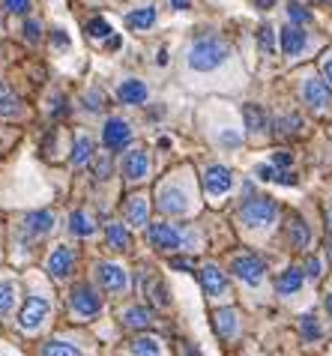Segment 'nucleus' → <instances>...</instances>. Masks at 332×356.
<instances>
[{"instance_id": "aec40b11", "label": "nucleus", "mask_w": 332, "mask_h": 356, "mask_svg": "<svg viewBox=\"0 0 332 356\" xmlns=\"http://www.w3.org/2000/svg\"><path fill=\"white\" fill-rule=\"evenodd\" d=\"M123 323L129 326V330H150L153 326V312L144 309V305H132V309H126Z\"/></svg>"}, {"instance_id": "412c9836", "label": "nucleus", "mask_w": 332, "mask_h": 356, "mask_svg": "<svg viewBox=\"0 0 332 356\" xmlns=\"http://www.w3.org/2000/svg\"><path fill=\"white\" fill-rule=\"evenodd\" d=\"M105 243H108V249H114V252H126L129 249V231L117 222H108L105 225Z\"/></svg>"}, {"instance_id": "a211bd4d", "label": "nucleus", "mask_w": 332, "mask_h": 356, "mask_svg": "<svg viewBox=\"0 0 332 356\" xmlns=\"http://www.w3.org/2000/svg\"><path fill=\"white\" fill-rule=\"evenodd\" d=\"M213 326H216V332L222 335V339H233L237 330H240L237 312H233V309H219L216 314H213Z\"/></svg>"}, {"instance_id": "8fccbe9b", "label": "nucleus", "mask_w": 332, "mask_h": 356, "mask_svg": "<svg viewBox=\"0 0 332 356\" xmlns=\"http://www.w3.org/2000/svg\"><path fill=\"white\" fill-rule=\"evenodd\" d=\"M120 45H123V39H120V36H111V39H108V51H117Z\"/></svg>"}, {"instance_id": "3c124183", "label": "nucleus", "mask_w": 332, "mask_h": 356, "mask_svg": "<svg viewBox=\"0 0 332 356\" xmlns=\"http://www.w3.org/2000/svg\"><path fill=\"white\" fill-rule=\"evenodd\" d=\"M171 266H174V270H189V261H185V258L180 261V258H177V261H171Z\"/></svg>"}, {"instance_id": "c85d7f7f", "label": "nucleus", "mask_w": 332, "mask_h": 356, "mask_svg": "<svg viewBox=\"0 0 332 356\" xmlns=\"http://www.w3.org/2000/svg\"><path fill=\"white\" fill-rule=\"evenodd\" d=\"M22 111V105H18V96L9 90L6 84H0V117H15Z\"/></svg>"}, {"instance_id": "f3484780", "label": "nucleus", "mask_w": 332, "mask_h": 356, "mask_svg": "<svg viewBox=\"0 0 332 356\" xmlns=\"http://www.w3.org/2000/svg\"><path fill=\"white\" fill-rule=\"evenodd\" d=\"M24 231L31 234V236H45L48 231H54V213H48V210L31 213L24 219Z\"/></svg>"}, {"instance_id": "e433bc0d", "label": "nucleus", "mask_w": 332, "mask_h": 356, "mask_svg": "<svg viewBox=\"0 0 332 356\" xmlns=\"http://www.w3.org/2000/svg\"><path fill=\"white\" fill-rule=\"evenodd\" d=\"M24 39H27V42H39V39H42V24H39V22H33V18H31V22H27L24 24Z\"/></svg>"}, {"instance_id": "72a5a7b5", "label": "nucleus", "mask_w": 332, "mask_h": 356, "mask_svg": "<svg viewBox=\"0 0 332 356\" xmlns=\"http://www.w3.org/2000/svg\"><path fill=\"white\" fill-rule=\"evenodd\" d=\"M299 126H302V120H299L297 114H290V117H281V120L276 123V132H279L281 138H288V135H297Z\"/></svg>"}, {"instance_id": "864d4df0", "label": "nucleus", "mask_w": 332, "mask_h": 356, "mask_svg": "<svg viewBox=\"0 0 332 356\" xmlns=\"http://www.w3.org/2000/svg\"><path fill=\"white\" fill-rule=\"evenodd\" d=\"M156 63H159V66H165V63H168V51H165V48L159 51V57H156Z\"/></svg>"}, {"instance_id": "13d9d810", "label": "nucleus", "mask_w": 332, "mask_h": 356, "mask_svg": "<svg viewBox=\"0 0 332 356\" xmlns=\"http://www.w3.org/2000/svg\"><path fill=\"white\" fill-rule=\"evenodd\" d=\"M326 3H332V0H326Z\"/></svg>"}, {"instance_id": "f03ea898", "label": "nucleus", "mask_w": 332, "mask_h": 356, "mask_svg": "<svg viewBox=\"0 0 332 356\" xmlns=\"http://www.w3.org/2000/svg\"><path fill=\"white\" fill-rule=\"evenodd\" d=\"M279 216V204L269 201V197H251V201L242 204L240 219L246 227H269Z\"/></svg>"}, {"instance_id": "9d476101", "label": "nucleus", "mask_w": 332, "mask_h": 356, "mask_svg": "<svg viewBox=\"0 0 332 356\" xmlns=\"http://www.w3.org/2000/svg\"><path fill=\"white\" fill-rule=\"evenodd\" d=\"M204 186H207V195H213V197H222L224 192H231L233 177H231L228 168L213 165V168H207V174H204Z\"/></svg>"}, {"instance_id": "5701e85b", "label": "nucleus", "mask_w": 332, "mask_h": 356, "mask_svg": "<svg viewBox=\"0 0 332 356\" xmlns=\"http://www.w3.org/2000/svg\"><path fill=\"white\" fill-rule=\"evenodd\" d=\"M126 24H129L132 31H150V27L156 24V9H153V6L135 9V13L126 15Z\"/></svg>"}, {"instance_id": "7ed1b4c3", "label": "nucleus", "mask_w": 332, "mask_h": 356, "mask_svg": "<svg viewBox=\"0 0 332 356\" xmlns=\"http://www.w3.org/2000/svg\"><path fill=\"white\" fill-rule=\"evenodd\" d=\"M231 270L246 284H260L263 273H267V264H263L260 258H255V254H237L233 264H231Z\"/></svg>"}, {"instance_id": "cd10ccee", "label": "nucleus", "mask_w": 332, "mask_h": 356, "mask_svg": "<svg viewBox=\"0 0 332 356\" xmlns=\"http://www.w3.org/2000/svg\"><path fill=\"white\" fill-rule=\"evenodd\" d=\"M15 296H18L15 282H9V279L0 282V318H6V314L15 309Z\"/></svg>"}, {"instance_id": "ddd939ff", "label": "nucleus", "mask_w": 332, "mask_h": 356, "mask_svg": "<svg viewBox=\"0 0 332 356\" xmlns=\"http://www.w3.org/2000/svg\"><path fill=\"white\" fill-rule=\"evenodd\" d=\"M302 99L311 105V108H326L329 105V81L324 78H308L306 84H302Z\"/></svg>"}, {"instance_id": "1a4fd4ad", "label": "nucleus", "mask_w": 332, "mask_h": 356, "mask_svg": "<svg viewBox=\"0 0 332 356\" xmlns=\"http://www.w3.org/2000/svg\"><path fill=\"white\" fill-rule=\"evenodd\" d=\"M123 174H126V180H132V183L147 180V174H150V156L144 153V150H129V153H126V159H123Z\"/></svg>"}, {"instance_id": "c756f323", "label": "nucleus", "mask_w": 332, "mask_h": 356, "mask_svg": "<svg viewBox=\"0 0 332 356\" xmlns=\"http://www.w3.org/2000/svg\"><path fill=\"white\" fill-rule=\"evenodd\" d=\"M132 353L135 356H162V348L156 339H150V335H141V339L132 341Z\"/></svg>"}, {"instance_id": "4be33fe9", "label": "nucleus", "mask_w": 332, "mask_h": 356, "mask_svg": "<svg viewBox=\"0 0 332 356\" xmlns=\"http://www.w3.org/2000/svg\"><path fill=\"white\" fill-rule=\"evenodd\" d=\"M288 240L294 249H306L308 240H311V231H308V225L299 219V216H294V219L288 222Z\"/></svg>"}, {"instance_id": "6e6d98bb", "label": "nucleus", "mask_w": 332, "mask_h": 356, "mask_svg": "<svg viewBox=\"0 0 332 356\" xmlns=\"http://www.w3.org/2000/svg\"><path fill=\"white\" fill-rule=\"evenodd\" d=\"M258 6H260V9H269V6H272V0H258Z\"/></svg>"}, {"instance_id": "a18cd8bd", "label": "nucleus", "mask_w": 332, "mask_h": 356, "mask_svg": "<svg viewBox=\"0 0 332 356\" xmlns=\"http://www.w3.org/2000/svg\"><path fill=\"white\" fill-rule=\"evenodd\" d=\"M222 144L237 147V144H240V135H237V132H222Z\"/></svg>"}, {"instance_id": "2eb2a0df", "label": "nucleus", "mask_w": 332, "mask_h": 356, "mask_svg": "<svg viewBox=\"0 0 332 356\" xmlns=\"http://www.w3.org/2000/svg\"><path fill=\"white\" fill-rule=\"evenodd\" d=\"M117 99L123 105H144L147 102V84L138 81V78H129V81H123L117 87Z\"/></svg>"}, {"instance_id": "37998d69", "label": "nucleus", "mask_w": 332, "mask_h": 356, "mask_svg": "<svg viewBox=\"0 0 332 356\" xmlns=\"http://www.w3.org/2000/svg\"><path fill=\"white\" fill-rule=\"evenodd\" d=\"M276 183H281V186H294V183H297V177L290 174V171H279V174H276Z\"/></svg>"}, {"instance_id": "473e14b6", "label": "nucleus", "mask_w": 332, "mask_h": 356, "mask_svg": "<svg viewBox=\"0 0 332 356\" xmlns=\"http://www.w3.org/2000/svg\"><path fill=\"white\" fill-rule=\"evenodd\" d=\"M258 45H260V51L263 54H272L276 51V33H272V27H258Z\"/></svg>"}, {"instance_id": "9b49d317", "label": "nucleus", "mask_w": 332, "mask_h": 356, "mask_svg": "<svg viewBox=\"0 0 332 356\" xmlns=\"http://www.w3.org/2000/svg\"><path fill=\"white\" fill-rule=\"evenodd\" d=\"M72 270H75V252L69 245H57L51 258H48V273L54 279H66V275H72Z\"/></svg>"}, {"instance_id": "79ce46f5", "label": "nucleus", "mask_w": 332, "mask_h": 356, "mask_svg": "<svg viewBox=\"0 0 332 356\" xmlns=\"http://www.w3.org/2000/svg\"><path fill=\"white\" fill-rule=\"evenodd\" d=\"M255 174L260 177V180H276V174H279V171H276V168H272V165H260Z\"/></svg>"}, {"instance_id": "423d86ee", "label": "nucleus", "mask_w": 332, "mask_h": 356, "mask_svg": "<svg viewBox=\"0 0 332 356\" xmlns=\"http://www.w3.org/2000/svg\"><path fill=\"white\" fill-rule=\"evenodd\" d=\"M129 141H132V126L126 120H120V117H111L102 129V144L114 153V150H123Z\"/></svg>"}, {"instance_id": "f704fd0d", "label": "nucleus", "mask_w": 332, "mask_h": 356, "mask_svg": "<svg viewBox=\"0 0 332 356\" xmlns=\"http://www.w3.org/2000/svg\"><path fill=\"white\" fill-rule=\"evenodd\" d=\"M288 18H290L294 24H308V22H311V13H308L306 6H299V3H290V6H288Z\"/></svg>"}, {"instance_id": "bb28decb", "label": "nucleus", "mask_w": 332, "mask_h": 356, "mask_svg": "<svg viewBox=\"0 0 332 356\" xmlns=\"http://www.w3.org/2000/svg\"><path fill=\"white\" fill-rule=\"evenodd\" d=\"M93 159V141L87 135H78L75 138V153H72V165L78 168H84L87 162Z\"/></svg>"}, {"instance_id": "a878e982", "label": "nucleus", "mask_w": 332, "mask_h": 356, "mask_svg": "<svg viewBox=\"0 0 332 356\" xmlns=\"http://www.w3.org/2000/svg\"><path fill=\"white\" fill-rule=\"evenodd\" d=\"M242 117H246V126H249L251 135H258V132L267 129V114H263V108L246 105V108H242Z\"/></svg>"}, {"instance_id": "09e8293b", "label": "nucleus", "mask_w": 332, "mask_h": 356, "mask_svg": "<svg viewBox=\"0 0 332 356\" xmlns=\"http://www.w3.org/2000/svg\"><path fill=\"white\" fill-rule=\"evenodd\" d=\"M324 78H326V81L332 84V54H329L326 60H324Z\"/></svg>"}, {"instance_id": "603ef678", "label": "nucleus", "mask_w": 332, "mask_h": 356, "mask_svg": "<svg viewBox=\"0 0 332 356\" xmlns=\"http://www.w3.org/2000/svg\"><path fill=\"white\" fill-rule=\"evenodd\" d=\"M174 9H189V0H171Z\"/></svg>"}, {"instance_id": "c03bdc74", "label": "nucleus", "mask_w": 332, "mask_h": 356, "mask_svg": "<svg viewBox=\"0 0 332 356\" xmlns=\"http://www.w3.org/2000/svg\"><path fill=\"white\" fill-rule=\"evenodd\" d=\"M51 39H54V45H57V48H66V45H69V36H66L63 31H54Z\"/></svg>"}, {"instance_id": "6e6552de", "label": "nucleus", "mask_w": 332, "mask_h": 356, "mask_svg": "<svg viewBox=\"0 0 332 356\" xmlns=\"http://www.w3.org/2000/svg\"><path fill=\"white\" fill-rule=\"evenodd\" d=\"M159 210L168 216H183L189 210V201H185V192L177 186H162L159 189Z\"/></svg>"}, {"instance_id": "2f4dec72", "label": "nucleus", "mask_w": 332, "mask_h": 356, "mask_svg": "<svg viewBox=\"0 0 332 356\" xmlns=\"http://www.w3.org/2000/svg\"><path fill=\"white\" fill-rule=\"evenodd\" d=\"M299 332H302V339L306 341H317L320 339V323L315 314H302L299 318Z\"/></svg>"}, {"instance_id": "ea45409f", "label": "nucleus", "mask_w": 332, "mask_h": 356, "mask_svg": "<svg viewBox=\"0 0 332 356\" xmlns=\"http://www.w3.org/2000/svg\"><path fill=\"white\" fill-rule=\"evenodd\" d=\"M153 300L159 302V305H168L171 302V296H168V291H165V284H159V282L153 284Z\"/></svg>"}, {"instance_id": "7c9ffc66", "label": "nucleus", "mask_w": 332, "mask_h": 356, "mask_svg": "<svg viewBox=\"0 0 332 356\" xmlns=\"http://www.w3.org/2000/svg\"><path fill=\"white\" fill-rule=\"evenodd\" d=\"M42 356H81V350L75 348V344H69V341H48L45 348H42Z\"/></svg>"}, {"instance_id": "c9c22d12", "label": "nucleus", "mask_w": 332, "mask_h": 356, "mask_svg": "<svg viewBox=\"0 0 332 356\" xmlns=\"http://www.w3.org/2000/svg\"><path fill=\"white\" fill-rule=\"evenodd\" d=\"M87 33L90 36H111V24L105 18H90L87 22Z\"/></svg>"}, {"instance_id": "20e7f679", "label": "nucleus", "mask_w": 332, "mask_h": 356, "mask_svg": "<svg viewBox=\"0 0 332 356\" xmlns=\"http://www.w3.org/2000/svg\"><path fill=\"white\" fill-rule=\"evenodd\" d=\"M72 312L78 314V318H93V314H99L102 312L99 293H96L90 284H78V288L72 291Z\"/></svg>"}, {"instance_id": "b1692460", "label": "nucleus", "mask_w": 332, "mask_h": 356, "mask_svg": "<svg viewBox=\"0 0 332 356\" xmlns=\"http://www.w3.org/2000/svg\"><path fill=\"white\" fill-rule=\"evenodd\" d=\"M69 231H72L75 236H93V234H96L93 216H90V213H84V210H75V213H72V219H69Z\"/></svg>"}, {"instance_id": "de8ad7c7", "label": "nucleus", "mask_w": 332, "mask_h": 356, "mask_svg": "<svg viewBox=\"0 0 332 356\" xmlns=\"http://www.w3.org/2000/svg\"><path fill=\"white\" fill-rule=\"evenodd\" d=\"M96 177H99V180H105V177H108V159L99 162V168H96Z\"/></svg>"}, {"instance_id": "a19ab883", "label": "nucleus", "mask_w": 332, "mask_h": 356, "mask_svg": "<svg viewBox=\"0 0 332 356\" xmlns=\"http://www.w3.org/2000/svg\"><path fill=\"white\" fill-rule=\"evenodd\" d=\"M320 273H324V270H320V261L317 258H308L306 261V275H308V279H320Z\"/></svg>"}, {"instance_id": "f8f14e48", "label": "nucleus", "mask_w": 332, "mask_h": 356, "mask_svg": "<svg viewBox=\"0 0 332 356\" xmlns=\"http://www.w3.org/2000/svg\"><path fill=\"white\" fill-rule=\"evenodd\" d=\"M96 279H99V284L105 291H111V293H120L126 291V273H123V266H117V264H99L96 266Z\"/></svg>"}, {"instance_id": "39448f33", "label": "nucleus", "mask_w": 332, "mask_h": 356, "mask_svg": "<svg viewBox=\"0 0 332 356\" xmlns=\"http://www.w3.org/2000/svg\"><path fill=\"white\" fill-rule=\"evenodd\" d=\"M147 236H150V245H153V249H162V252H174V249H180V245H183V234L177 231V227L165 225V222L150 225Z\"/></svg>"}, {"instance_id": "4468645a", "label": "nucleus", "mask_w": 332, "mask_h": 356, "mask_svg": "<svg viewBox=\"0 0 332 356\" xmlns=\"http://www.w3.org/2000/svg\"><path fill=\"white\" fill-rule=\"evenodd\" d=\"M306 45H308V36H306V31H302V27L288 24L285 31H281V51H285L288 57L302 54V48H306Z\"/></svg>"}, {"instance_id": "0eeeda50", "label": "nucleus", "mask_w": 332, "mask_h": 356, "mask_svg": "<svg viewBox=\"0 0 332 356\" xmlns=\"http://www.w3.org/2000/svg\"><path fill=\"white\" fill-rule=\"evenodd\" d=\"M48 312H51V305L48 300H39V296H31V300L24 302L22 314H18V323H22V330H36V326H42Z\"/></svg>"}, {"instance_id": "dca6fc26", "label": "nucleus", "mask_w": 332, "mask_h": 356, "mask_svg": "<svg viewBox=\"0 0 332 356\" xmlns=\"http://www.w3.org/2000/svg\"><path fill=\"white\" fill-rule=\"evenodd\" d=\"M201 284H204V291H207L210 296H222L224 291H228V279H224V273L219 270L216 264H207L201 270Z\"/></svg>"}, {"instance_id": "6ab92c4d", "label": "nucleus", "mask_w": 332, "mask_h": 356, "mask_svg": "<svg viewBox=\"0 0 332 356\" xmlns=\"http://www.w3.org/2000/svg\"><path fill=\"white\" fill-rule=\"evenodd\" d=\"M302 279H306V273L299 270V266H288L285 273L279 275V282H276V291L281 296H290V293H297L302 288Z\"/></svg>"}, {"instance_id": "4c0bfd02", "label": "nucleus", "mask_w": 332, "mask_h": 356, "mask_svg": "<svg viewBox=\"0 0 332 356\" xmlns=\"http://www.w3.org/2000/svg\"><path fill=\"white\" fill-rule=\"evenodd\" d=\"M3 9L13 15H24L31 9V0H3Z\"/></svg>"}, {"instance_id": "58836bf2", "label": "nucleus", "mask_w": 332, "mask_h": 356, "mask_svg": "<svg viewBox=\"0 0 332 356\" xmlns=\"http://www.w3.org/2000/svg\"><path fill=\"white\" fill-rule=\"evenodd\" d=\"M84 108H90V111H102V93L93 90L90 96H84Z\"/></svg>"}, {"instance_id": "4d7b16f0", "label": "nucleus", "mask_w": 332, "mask_h": 356, "mask_svg": "<svg viewBox=\"0 0 332 356\" xmlns=\"http://www.w3.org/2000/svg\"><path fill=\"white\" fill-rule=\"evenodd\" d=\"M329 231H332V210H329Z\"/></svg>"}, {"instance_id": "5fc2aeb1", "label": "nucleus", "mask_w": 332, "mask_h": 356, "mask_svg": "<svg viewBox=\"0 0 332 356\" xmlns=\"http://www.w3.org/2000/svg\"><path fill=\"white\" fill-rule=\"evenodd\" d=\"M326 312H329V318H332V291L326 293Z\"/></svg>"}, {"instance_id": "f257e3e1", "label": "nucleus", "mask_w": 332, "mask_h": 356, "mask_svg": "<svg viewBox=\"0 0 332 356\" xmlns=\"http://www.w3.org/2000/svg\"><path fill=\"white\" fill-rule=\"evenodd\" d=\"M228 60V45L216 36H201L198 42L189 48V66L194 72H213Z\"/></svg>"}, {"instance_id": "49530a36", "label": "nucleus", "mask_w": 332, "mask_h": 356, "mask_svg": "<svg viewBox=\"0 0 332 356\" xmlns=\"http://www.w3.org/2000/svg\"><path fill=\"white\" fill-rule=\"evenodd\" d=\"M272 165H276V168H288L290 165V156L288 153H276V156H272Z\"/></svg>"}, {"instance_id": "393cba45", "label": "nucleus", "mask_w": 332, "mask_h": 356, "mask_svg": "<svg viewBox=\"0 0 332 356\" xmlns=\"http://www.w3.org/2000/svg\"><path fill=\"white\" fill-rule=\"evenodd\" d=\"M126 222L135 227L147 225V201L144 197H129V204H126Z\"/></svg>"}]
</instances>
